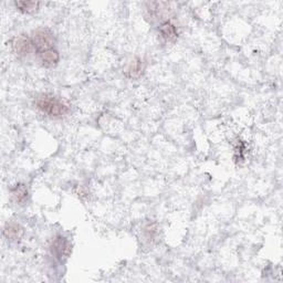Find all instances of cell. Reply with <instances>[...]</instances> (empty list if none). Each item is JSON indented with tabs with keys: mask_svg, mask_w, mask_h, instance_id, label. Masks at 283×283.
Masks as SVG:
<instances>
[{
	"mask_svg": "<svg viewBox=\"0 0 283 283\" xmlns=\"http://www.w3.org/2000/svg\"><path fill=\"white\" fill-rule=\"evenodd\" d=\"M39 59L41 64H42L44 68H53V66H56L58 64V62H59L60 55L59 52L53 48L39 53Z\"/></svg>",
	"mask_w": 283,
	"mask_h": 283,
	"instance_id": "cell-5",
	"label": "cell"
},
{
	"mask_svg": "<svg viewBox=\"0 0 283 283\" xmlns=\"http://www.w3.org/2000/svg\"><path fill=\"white\" fill-rule=\"evenodd\" d=\"M160 32L166 41H170V42H173V41L178 38L177 29L170 21H165L162 23L160 26Z\"/></svg>",
	"mask_w": 283,
	"mask_h": 283,
	"instance_id": "cell-6",
	"label": "cell"
},
{
	"mask_svg": "<svg viewBox=\"0 0 283 283\" xmlns=\"http://www.w3.org/2000/svg\"><path fill=\"white\" fill-rule=\"evenodd\" d=\"M40 6V2L38 1H17L16 7L18 8L20 11L24 12V14H32L38 10Z\"/></svg>",
	"mask_w": 283,
	"mask_h": 283,
	"instance_id": "cell-10",
	"label": "cell"
},
{
	"mask_svg": "<svg viewBox=\"0 0 283 283\" xmlns=\"http://www.w3.org/2000/svg\"><path fill=\"white\" fill-rule=\"evenodd\" d=\"M11 195H12V198H14V201L17 203H22L26 202L28 198L27 187L22 184L17 185L15 187V189L11 190Z\"/></svg>",
	"mask_w": 283,
	"mask_h": 283,
	"instance_id": "cell-9",
	"label": "cell"
},
{
	"mask_svg": "<svg viewBox=\"0 0 283 283\" xmlns=\"http://www.w3.org/2000/svg\"><path fill=\"white\" fill-rule=\"evenodd\" d=\"M143 72V63H142L141 59L136 58V59L132 60L131 63L127 65L125 70V76L128 79H139Z\"/></svg>",
	"mask_w": 283,
	"mask_h": 283,
	"instance_id": "cell-7",
	"label": "cell"
},
{
	"mask_svg": "<svg viewBox=\"0 0 283 283\" xmlns=\"http://www.w3.org/2000/svg\"><path fill=\"white\" fill-rule=\"evenodd\" d=\"M36 106L42 113L47 114L52 118H59V116L69 113L70 106L68 103L62 101L59 98L53 95H41L36 100Z\"/></svg>",
	"mask_w": 283,
	"mask_h": 283,
	"instance_id": "cell-1",
	"label": "cell"
},
{
	"mask_svg": "<svg viewBox=\"0 0 283 283\" xmlns=\"http://www.w3.org/2000/svg\"><path fill=\"white\" fill-rule=\"evenodd\" d=\"M12 48H14L15 53L19 58L27 57L29 53L32 51V49H33L31 37L26 36V35L18 36L14 40V43H12Z\"/></svg>",
	"mask_w": 283,
	"mask_h": 283,
	"instance_id": "cell-3",
	"label": "cell"
},
{
	"mask_svg": "<svg viewBox=\"0 0 283 283\" xmlns=\"http://www.w3.org/2000/svg\"><path fill=\"white\" fill-rule=\"evenodd\" d=\"M3 235L10 240H18L22 236V228L14 222L7 223L3 228Z\"/></svg>",
	"mask_w": 283,
	"mask_h": 283,
	"instance_id": "cell-8",
	"label": "cell"
},
{
	"mask_svg": "<svg viewBox=\"0 0 283 283\" xmlns=\"http://www.w3.org/2000/svg\"><path fill=\"white\" fill-rule=\"evenodd\" d=\"M31 41L33 49L38 53L45 51V50L53 49L56 43V38L53 32L49 28H39L32 33Z\"/></svg>",
	"mask_w": 283,
	"mask_h": 283,
	"instance_id": "cell-2",
	"label": "cell"
},
{
	"mask_svg": "<svg viewBox=\"0 0 283 283\" xmlns=\"http://www.w3.org/2000/svg\"><path fill=\"white\" fill-rule=\"evenodd\" d=\"M52 253H55V256L58 259H64L68 258L71 253V244L69 241L66 240L63 237H58V238L53 241L51 245Z\"/></svg>",
	"mask_w": 283,
	"mask_h": 283,
	"instance_id": "cell-4",
	"label": "cell"
}]
</instances>
